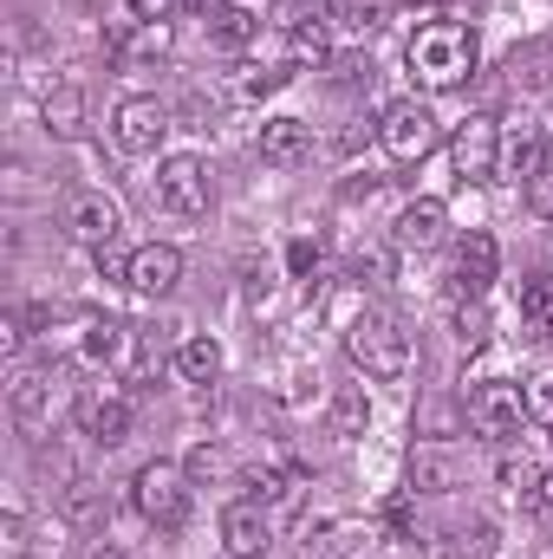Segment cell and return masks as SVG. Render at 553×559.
I'll use <instances>...</instances> for the list:
<instances>
[{"label":"cell","instance_id":"1","mask_svg":"<svg viewBox=\"0 0 553 559\" xmlns=\"http://www.w3.org/2000/svg\"><path fill=\"white\" fill-rule=\"evenodd\" d=\"M404 66L423 92H456L475 72V33L462 20H423L404 46Z\"/></svg>","mask_w":553,"mask_h":559},{"label":"cell","instance_id":"2","mask_svg":"<svg viewBox=\"0 0 553 559\" xmlns=\"http://www.w3.org/2000/svg\"><path fill=\"white\" fill-rule=\"evenodd\" d=\"M345 358H352L365 378L398 384V378H411V332H404L391 312H358V319L345 325Z\"/></svg>","mask_w":553,"mask_h":559},{"label":"cell","instance_id":"3","mask_svg":"<svg viewBox=\"0 0 553 559\" xmlns=\"http://www.w3.org/2000/svg\"><path fill=\"white\" fill-rule=\"evenodd\" d=\"M436 111L430 105H416V98H391L385 111H378V143H385V156L391 163H423L430 150H436Z\"/></svg>","mask_w":553,"mask_h":559},{"label":"cell","instance_id":"4","mask_svg":"<svg viewBox=\"0 0 553 559\" xmlns=\"http://www.w3.org/2000/svg\"><path fill=\"white\" fill-rule=\"evenodd\" d=\"M131 501H138V514L150 527H183V514H189V468L143 462L138 481H131Z\"/></svg>","mask_w":553,"mask_h":559},{"label":"cell","instance_id":"5","mask_svg":"<svg viewBox=\"0 0 553 559\" xmlns=\"http://www.w3.org/2000/svg\"><path fill=\"white\" fill-rule=\"evenodd\" d=\"M449 163L462 182H495L502 176V124L482 111V118H462L456 138H449Z\"/></svg>","mask_w":553,"mask_h":559},{"label":"cell","instance_id":"6","mask_svg":"<svg viewBox=\"0 0 553 559\" xmlns=\"http://www.w3.org/2000/svg\"><path fill=\"white\" fill-rule=\"evenodd\" d=\"M521 423H528V391H521V384L489 378V384H475V391H469V429H475V436L502 442V436H515Z\"/></svg>","mask_w":553,"mask_h":559},{"label":"cell","instance_id":"7","mask_svg":"<svg viewBox=\"0 0 553 559\" xmlns=\"http://www.w3.org/2000/svg\"><path fill=\"white\" fill-rule=\"evenodd\" d=\"M156 195H163V209L169 215H209V163L202 156H189V150H176V156H163V169H156Z\"/></svg>","mask_w":553,"mask_h":559},{"label":"cell","instance_id":"8","mask_svg":"<svg viewBox=\"0 0 553 559\" xmlns=\"http://www.w3.org/2000/svg\"><path fill=\"white\" fill-rule=\"evenodd\" d=\"M59 228H66L79 248H111L118 228H125V215H118V202H111L105 189H79V195H66Z\"/></svg>","mask_w":553,"mask_h":559},{"label":"cell","instance_id":"9","mask_svg":"<svg viewBox=\"0 0 553 559\" xmlns=\"http://www.w3.org/2000/svg\"><path fill=\"white\" fill-rule=\"evenodd\" d=\"M72 417H79V429H85L98 449H118V442L131 436V397L105 384V391H85V397L72 404Z\"/></svg>","mask_w":553,"mask_h":559},{"label":"cell","instance_id":"10","mask_svg":"<svg viewBox=\"0 0 553 559\" xmlns=\"http://www.w3.org/2000/svg\"><path fill=\"white\" fill-rule=\"evenodd\" d=\"M111 131H118V150L125 156H150L163 131H169V111L156 105V98H125L118 111H111Z\"/></svg>","mask_w":553,"mask_h":559},{"label":"cell","instance_id":"11","mask_svg":"<svg viewBox=\"0 0 553 559\" xmlns=\"http://www.w3.org/2000/svg\"><path fill=\"white\" fill-rule=\"evenodd\" d=\"M268 540H274V521H268L261 501H235V508H222V554L261 559L268 554Z\"/></svg>","mask_w":553,"mask_h":559},{"label":"cell","instance_id":"12","mask_svg":"<svg viewBox=\"0 0 553 559\" xmlns=\"http://www.w3.org/2000/svg\"><path fill=\"white\" fill-rule=\"evenodd\" d=\"M495 267H502L495 235H489V228H469V235L456 241V293H462V299H482V293L495 286Z\"/></svg>","mask_w":553,"mask_h":559},{"label":"cell","instance_id":"13","mask_svg":"<svg viewBox=\"0 0 553 559\" xmlns=\"http://www.w3.org/2000/svg\"><path fill=\"white\" fill-rule=\"evenodd\" d=\"M443 235H449V209H443L436 195H416V202L398 209V228H391V241H398V248L430 254V248H443Z\"/></svg>","mask_w":553,"mask_h":559},{"label":"cell","instance_id":"14","mask_svg":"<svg viewBox=\"0 0 553 559\" xmlns=\"http://www.w3.org/2000/svg\"><path fill=\"white\" fill-rule=\"evenodd\" d=\"M176 280H183V254H176L169 241H150V248H138V254H131V274H125V286H138V293H150V299H163Z\"/></svg>","mask_w":553,"mask_h":559},{"label":"cell","instance_id":"15","mask_svg":"<svg viewBox=\"0 0 553 559\" xmlns=\"http://www.w3.org/2000/svg\"><path fill=\"white\" fill-rule=\"evenodd\" d=\"M7 411H13V423H20L26 436H46V429H52V384H46L39 371H20L13 391H7Z\"/></svg>","mask_w":553,"mask_h":559},{"label":"cell","instance_id":"16","mask_svg":"<svg viewBox=\"0 0 553 559\" xmlns=\"http://www.w3.org/2000/svg\"><path fill=\"white\" fill-rule=\"evenodd\" d=\"M306 156H313V124H306V118H268V124H261V163L293 169V163H306Z\"/></svg>","mask_w":553,"mask_h":559},{"label":"cell","instance_id":"17","mask_svg":"<svg viewBox=\"0 0 553 559\" xmlns=\"http://www.w3.org/2000/svg\"><path fill=\"white\" fill-rule=\"evenodd\" d=\"M255 33H261V20H255V7H248V0H222V7L209 13V39H215L222 52H248V46H255Z\"/></svg>","mask_w":553,"mask_h":559},{"label":"cell","instance_id":"18","mask_svg":"<svg viewBox=\"0 0 553 559\" xmlns=\"http://www.w3.org/2000/svg\"><path fill=\"white\" fill-rule=\"evenodd\" d=\"M508 85L515 92H548L553 85V39H528L508 52Z\"/></svg>","mask_w":553,"mask_h":559},{"label":"cell","instance_id":"19","mask_svg":"<svg viewBox=\"0 0 553 559\" xmlns=\"http://www.w3.org/2000/svg\"><path fill=\"white\" fill-rule=\"evenodd\" d=\"M131 345H138V332L125 319H92L85 325V365H125Z\"/></svg>","mask_w":553,"mask_h":559},{"label":"cell","instance_id":"20","mask_svg":"<svg viewBox=\"0 0 553 559\" xmlns=\"http://www.w3.org/2000/svg\"><path fill=\"white\" fill-rule=\"evenodd\" d=\"M286 46H293V66H326V59H332V20L299 13V20L286 26Z\"/></svg>","mask_w":553,"mask_h":559},{"label":"cell","instance_id":"21","mask_svg":"<svg viewBox=\"0 0 553 559\" xmlns=\"http://www.w3.org/2000/svg\"><path fill=\"white\" fill-rule=\"evenodd\" d=\"M39 111H46V131H52V138H79V131H85V92H79V85H52Z\"/></svg>","mask_w":553,"mask_h":559},{"label":"cell","instance_id":"22","mask_svg":"<svg viewBox=\"0 0 553 559\" xmlns=\"http://www.w3.org/2000/svg\"><path fill=\"white\" fill-rule=\"evenodd\" d=\"M176 371H183L189 384H215V378H222V345H215L209 332L183 338V345H176Z\"/></svg>","mask_w":553,"mask_h":559},{"label":"cell","instance_id":"23","mask_svg":"<svg viewBox=\"0 0 553 559\" xmlns=\"http://www.w3.org/2000/svg\"><path fill=\"white\" fill-rule=\"evenodd\" d=\"M521 325L528 332H553V274H528L521 280Z\"/></svg>","mask_w":553,"mask_h":559},{"label":"cell","instance_id":"24","mask_svg":"<svg viewBox=\"0 0 553 559\" xmlns=\"http://www.w3.org/2000/svg\"><path fill=\"white\" fill-rule=\"evenodd\" d=\"M541 156H548V138H541L534 124H521V131L508 138V150H502V163H508V169H515L521 182H528V176L541 169Z\"/></svg>","mask_w":553,"mask_h":559},{"label":"cell","instance_id":"25","mask_svg":"<svg viewBox=\"0 0 553 559\" xmlns=\"http://www.w3.org/2000/svg\"><path fill=\"white\" fill-rule=\"evenodd\" d=\"M286 79H293V66H248V72L235 79V98H274Z\"/></svg>","mask_w":553,"mask_h":559},{"label":"cell","instance_id":"26","mask_svg":"<svg viewBox=\"0 0 553 559\" xmlns=\"http://www.w3.org/2000/svg\"><path fill=\"white\" fill-rule=\"evenodd\" d=\"M456 345H462V352H482V345H489V312H482V299H462V306H456Z\"/></svg>","mask_w":553,"mask_h":559},{"label":"cell","instance_id":"27","mask_svg":"<svg viewBox=\"0 0 553 559\" xmlns=\"http://www.w3.org/2000/svg\"><path fill=\"white\" fill-rule=\"evenodd\" d=\"M489 547H495V534L475 521V527H456L449 534V559H489Z\"/></svg>","mask_w":553,"mask_h":559},{"label":"cell","instance_id":"28","mask_svg":"<svg viewBox=\"0 0 553 559\" xmlns=\"http://www.w3.org/2000/svg\"><path fill=\"white\" fill-rule=\"evenodd\" d=\"M528 209L553 222V143H548V156H541V169L528 176Z\"/></svg>","mask_w":553,"mask_h":559},{"label":"cell","instance_id":"29","mask_svg":"<svg viewBox=\"0 0 553 559\" xmlns=\"http://www.w3.org/2000/svg\"><path fill=\"white\" fill-rule=\"evenodd\" d=\"M521 508H528V514H553V468H528V481H521Z\"/></svg>","mask_w":553,"mask_h":559},{"label":"cell","instance_id":"30","mask_svg":"<svg viewBox=\"0 0 553 559\" xmlns=\"http://www.w3.org/2000/svg\"><path fill=\"white\" fill-rule=\"evenodd\" d=\"M163 52H169V20H150L138 39L125 46V59H163Z\"/></svg>","mask_w":553,"mask_h":559},{"label":"cell","instance_id":"31","mask_svg":"<svg viewBox=\"0 0 553 559\" xmlns=\"http://www.w3.org/2000/svg\"><path fill=\"white\" fill-rule=\"evenodd\" d=\"M319 261H326V254H319V241H306V235L286 248V267H293V280H306V286L319 280Z\"/></svg>","mask_w":553,"mask_h":559},{"label":"cell","instance_id":"32","mask_svg":"<svg viewBox=\"0 0 553 559\" xmlns=\"http://www.w3.org/2000/svg\"><path fill=\"white\" fill-rule=\"evenodd\" d=\"M352 274H358V280H372V286H385V280H391V254H385V248H358Z\"/></svg>","mask_w":553,"mask_h":559},{"label":"cell","instance_id":"33","mask_svg":"<svg viewBox=\"0 0 553 559\" xmlns=\"http://www.w3.org/2000/svg\"><path fill=\"white\" fill-rule=\"evenodd\" d=\"M528 423H541V429H553V378H541V384L528 391Z\"/></svg>","mask_w":553,"mask_h":559},{"label":"cell","instance_id":"34","mask_svg":"<svg viewBox=\"0 0 553 559\" xmlns=\"http://www.w3.org/2000/svg\"><path fill=\"white\" fill-rule=\"evenodd\" d=\"M20 345H26V319H20V312H7V319H0V352L13 358Z\"/></svg>","mask_w":553,"mask_h":559},{"label":"cell","instance_id":"35","mask_svg":"<svg viewBox=\"0 0 553 559\" xmlns=\"http://www.w3.org/2000/svg\"><path fill=\"white\" fill-rule=\"evenodd\" d=\"M215 468H222V462H215V449H209V442H202V449H196V455H189V475H215Z\"/></svg>","mask_w":553,"mask_h":559},{"label":"cell","instance_id":"36","mask_svg":"<svg viewBox=\"0 0 553 559\" xmlns=\"http://www.w3.org/2000/svg\"><path fill=\"white\" fill-rule=\"evenodd\" d=\"M138 7H143V20H169V13H176L183 0H138Z\"/></svg>","mask_w":553,"mask_h":559},{"label":"cell","instance_id":"37","mask_svg":"<svg viewBox=\"0 0 553 559\" xmlns=\"http://www.w3.org/2000/svg\"><path fill=\"white\" fill-rule=\"evenodd\" d=\"M339 423H365V404H358V397H352V391H345V397H339Z\"/></svg>","mask_w":553,"mask_h":559},{"label":"cell","instance_id":"38","mask_svg":"<svg viewBox=\"0 0 553 559\" xmlns=\"http://www.w3.org/2000/svg\"><path fill=\"white\" fill-rule=\"evenodd\" d=\"M183 7H202V13H215V7H222V0H183Z\"/></svg>","mask_w":553,"mask_h":559},{"label":"cell","instance_id":"39","mask_svg":"<svg viewBox=\"0 0 553 559\" xmlns=\"http://www.w3.org/2000/svg\"><path fill=\"white\" fill-rule=\"evenodd\" d=\"M222 559H235V554H222Z\"/></svg>","mask_w":553,"mask_h":559}]
</instances>
